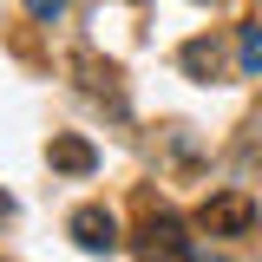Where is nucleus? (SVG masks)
Masks as SVG:
<instances>
[{"label":"nucleus","mask_w":262,"mask_h":262,"mask_svg":"<svg viewBox=\"0 0 262 262\" xmlns=\"http://www.w3.org/2000/svg\"><path fill=\"white\" fill-rule=\"evenodd\" d=\"M256 223H262V203L249 190H216V196H203V210H196L203 236H249Z\"/></svg>","instance_id":"nucleus-1"},{"label":"nucleus","mask_w":262,"mask_h":262,"mask_svg":"<svg viewBox=\"0 0 262 262\" xmlns=\"http://www.w3.org/2000/svg\"><path fill=\"white\" fill-rule=\"evenodd\" d=\"M138 249H144L151 262H158V256H164V262H190V256H196V243L184 236V223H177L170 210L144 216V229H138Z\"/></svg>","instance_id":"nucleus-2"},{"label":"nucleus","mask_w":262,"mask_h":262,"mask_svg":"<svg viewBox=\"0 0 262 262\" xmlns=\"http://www.w3.org/2000/svg\"><path fill=\"white\" fill-rule=\"evenodd\" d=\"M72 243L85 249V256H112L118 249V216L105 210V203H85V210H72Z\"/></svg>","instance_id":"nucleus-3"},{"label":"nucleus","mask_w":262,"mask_h":262,"mask_svg":"<svg viewBox=\"0 0 262 262\" xmlns=\"http://www.w3.org/2000/svg\"><path fill=\"white\" fill-rule=\"evenodd\" d=\"M46 158H53V170H66V177H92V170H98V151L79 138V131H59Z\"/></svg>","instance_id":"nucleus-4"},{"label":"nucleus","mask_w":262,"mask_h":262,"mask_svg":"<svg viewBox=\"0 0 262 262\" xmlns=\"http://www.w3.org/2000/svg\"><path fill=\"white\" fill-rule=\"evenodd\" d=\"M236 72L243 79H262V20H249L243 39H236Z\"/></svg>","instance_id":"nucleus-5"},{"label":"nucleus","mask_w":262,"mask_h":262,"mask_svg":"<svg viewBox=\"0 0 262 262\" xmlns=\"http://www.w3.org/2000/svg\"><path fill=\"white\" fill-rule=\"evenodd\" d=\"M184 72L210 85V79H216V39H190V46H184Z\"/></svg>","instance_id":"nucleus-6"},{"label":"nucleus","mask_w":262,"mask_h":262,"mask_svg":"<svg viewBox=\"0 0 262 262\" xmlns=\"http://www.w3.org/2000/svg\"><path fill=\"white\" fill-rule=\"evenodd\" d=\"M27 13H33V20H59L66 0H27Z\"/></svg>","instance_id":"nucleus-7"},{"label":"nucleus","mask_w":262,"mask_h":262,"mask_svg":"<svg viewBox=\"0 0 262 262\" xmlns=\"http://www.w3.org/2000/svg\"><path fill=\"white\" fill-rule=\"evenodd\" d=\"M0 216H13V196H7V190H0Z\"/></svg>","instance_id":"nucleus-8"}]
</instances>
